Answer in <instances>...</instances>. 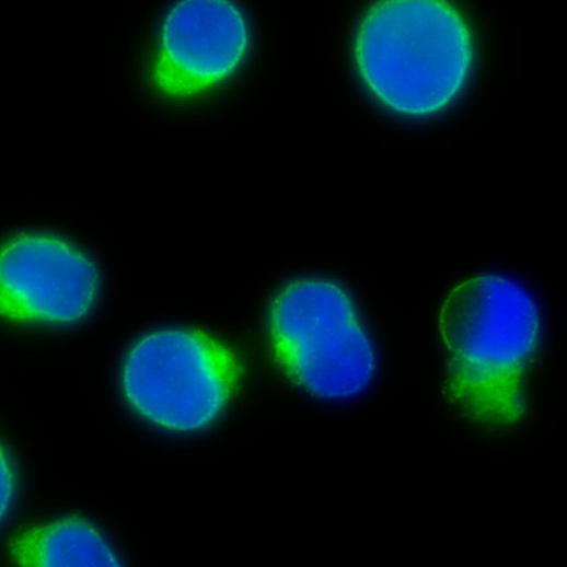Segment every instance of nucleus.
Segmentation results:
<instances>
[{"mask_svg":"<svg viewBox=\"0 0 567 567\" xmlns=\"http://www.w3.org/2000/svg\"><path fill=\"white\" fill-rule=\"evenodd\" d=\"M472 43L462 15L437 0L374 5L357 32L358 70L374 96L395 113L433 115L465 82Z\"/></svg>","mask_w":567,"mask_h":567,"instance_id":"f03ea898","label":"nucleus"},{"mask_svg":"<svg viewBox=\"0 0 567 567\" xmlns=\"http://www.w3.org/2000/svg\"><path fill=\"white\" fill-rule=\"evenodd\" d=\"M451 395L478 423L514 424L524 412L523 384L539 337V312L517 282L470 277L439 314Z\"/></svg>","mask_w":567,"mask_h":567,"instance_id":"f257e3e1","label":"nucleus"},{"mask_svg":"<svg viewBox=\"0 0 567 567\" xmlns=\"http://www.w3.org/2000/svg\"><path fill=\"white\" fill-rule=\"evenodd\" d=\"M101 289L96 264L68 241L23 233L0 245V319L66 325L84 319Z\"/></svg>","mask_w":567,"mask_h":567,"instance_id":"39448f33","label":"nucleus"},{"mask_svg":"<svg viewBox=\"0 0 567 567\" xmlns=\"http://www.w3.org/2000/svg\"><path fill=\"white\" fill-rule=\"evenodd\" d=\"M268 333L284 371L316 397L349 398L371 381V343L349 298L331 280L304 277L282 287L270 306Z\"/></svg>","mask_w":567,"mask_h":567,"instance_id":"20e7f679","label":"nucleus"},{"mask_svg":"<svg viewBox=\"0 0 567 567\" xmlns=\"http://www.w3.org/2000/svg\"><path fill=\"white\" fill-rule=\"evenodd\" d=\"M16 491V477L7 450L0 445V522L9 513Z\"/></svg>","mask_w":567,"mask_h":567,"instance_id":"6e6552de","label":"nucleus"},{"mask_svg":"<svg viewBox=\"0 0 567 567\" xmlns=\"http://www.w3.org/2000/svg\"><path fill=\"white\" fill-rule=\"evenodd\" d=\"M248 46V25L239 5L229 0H184L161 24L152 82L167 99L198 96L233 74Z\"/></svg>","mask_w":567,"mask_h":567,"instance_id":"423d86ee","label":"nucleus"},{"mask_svg":"<svg viewBox=\"0 0 567 567\" xmlns=\"http://www.w3.org/2000/svg\"><path fill=\"white\" fill-rule=\"evenodd\" d=\"M10 555L16 567H124L101 532L78 517L20 531L11 540Z\"/></svg>","mask_w":567,"mask_h":567,"instance_id":"0eeeda50","label":"nucleus"},{"mask_svg":"<svg viewBox=\"0 0 567 567\" xmlns=\"http://www.w3.org/2000/svg\"><path fill=\"white\" fill-rule=\"evenodd\" d=\"M242 366L231 347L198 329L165 328L129 350L121 384L144 419L175 432L210 426L240 386Z\"/></svg>","mask_w":567,"mask_h":567,"instance_id":"7ed1b4c3","label":"nucleus"}]
</instances>
